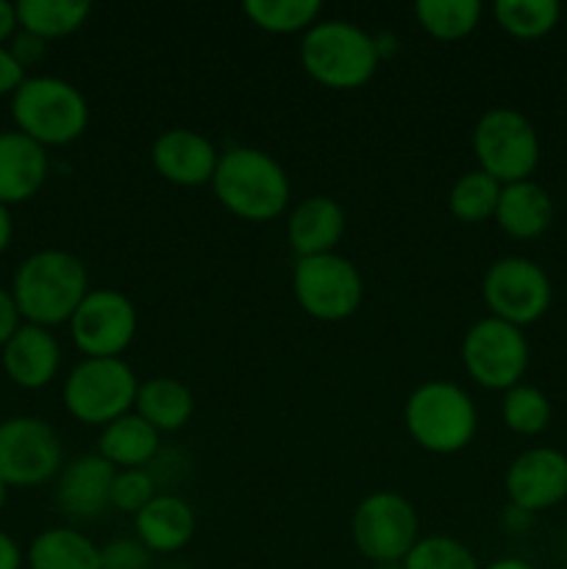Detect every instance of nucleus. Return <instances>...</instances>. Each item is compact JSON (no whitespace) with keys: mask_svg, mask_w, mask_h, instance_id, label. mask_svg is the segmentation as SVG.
I'll use <instances>...</instances> for the list:
<instances>
[{"mask_svg":"<svg viewBox=\"0 0 567 569\" xmlns=\"http://www.w3.org/2000/svg\"><path fill=\"white\" fill-rule=\"evenodd\" d=\"M211 189L222 209L245 222L278 220L292 194L287 170L278 164L276 156L250 144L222 150Z\"/></svg>","mask_w":567,"mask_h":569,"instance_id":"f257e3e1","label":"nucleus"},{"mask_svg":"<svg viewBox=\"0 0 567 569\" xmlns=\"http://www.w3.org/2000/svg\"><path fill=\"white\" fill-rule=\"evenodd\" d=\"M89 292V272L78 256L44 248L28 256L14 272L11 298L26 322L42 328L70 322Z\"/></svg>","mask_w":567,"mask_h":569,"instance_id":"f03ea898","label":"nucleus"},{"mask_svg":"<svg viewBox=\"0 0 567 569\" xmlns=\"http://www.w3.org/2000/svg\"><path fill=\"white\" fill-rule=\"evenodd\" d=\"M376 39L348 20H320L300 39V67L315 83L337 92L361 89L376 76Z\"/></svg>","mask_w":567,"mask_h":569,"instance_id":"7ed1b4c3","label":"nucleus"},{"mask_svg":"<svg viewBox=\"0 0 567 569\" xmlns=\"http://www.w3.org/2000/svg\"><path fill=\"white\" fill-rule=\"evenodd\" d=\"M17 131L42 148H64L89 126V103L78 87L56 76H31L11 94Z\"/></svg>","mask_w":567,"mask_h":569,"instance_id":"20e7f679","label":"nucleus"},{"mask_svg":"<svg viewBox=\"0 0 567 569\" xmlns=\"http://www.w3.org/2000/svg\"><path fill=\"white\" fill-rule=\"evenodd\" d=\"M404 426L417 448L434 456H454L476 437L478 411L459 383L426 381L406 398Z\"/></svg>","mask_w":567,"mask_h":569,"instance_id":"39448f33","label":"nucleus"},{"mask_svg":"<svg viewBox=\"0 0 567 569\" xmlns=\"http://www.w3.org/2000/svg\"><path fill=\"white\" fill-rule=\"evenodd\" d=\"M139 378L126 359H81L64 378V409L83 426L106 428L133 411Z\"/></svg>","mask_w":567,"mask_h":569,"instance_id":"423d86ee","label":"nucleus"},{"mask_svg":"<svg viewBox=\"0 0 567 569\" xmlns=\"http://www.w3.org/2000/svg\"><path fill=\"white\" fill-rule=\"evenodd\" d=\"M472 156L478 170L493 176L500 187L528 181L539 164V133L523 111L498 106L478 117Z\"/></svg>","mask_w":567,"mask_h":569,"instance_id":"0eeeda50","label":"nucleus"},{"mask_svg":"<svg viewBox=\"0 0 567 569\" xmlns=\"http://www.w3.org/2000/svg\"><path fill=\"white\" fill-rule=\"evenodd\" d=\"M292 292L306 317L320 322H342L359 311L365 281L359 267L345 256H309L295 261Z\"/></svg>","mask_w":567,"mask_h":569,"instance_id":"6e6552de","label":"nucleus"},{"mask_svg":"<svg viewBox=\"0 0 567 569\" xmlns=\"http://www.w3.org/2000/svg\"><path fill=\"white\" fill-rule=\"evenodd\" d=\"M528 359L531 348L523 328L509 326L498 317H481L461 339V365L467 376L493 392H509L511 387L523 383Z\"/></svg>","mask_w":567,"mask_h":569,"instance_id":"1a4fd4ad","label":"nucleus"},{"mask_svg":"<svg viewBox=\"0 0 567 569\" xmlns=\"http://www.w3.org/2000/svg\"><path fill=\"white\" fill-rule=\"evenodd\" d=\"M350 537L370 565L404 561L420 539V517L404 495L378 489L356 506L350 517Z\"/></svg>","mask_w":567,"mask_h":569,"instance_id":"9d476101","label":"nucleus"},{"mask_svg":"<svg viewBox=\"0 0 567 569\" xmlns=\"http://www.w3.org/2000/svg\"><path fill=\"white\" fill-rule=\"evenodd\" d=\"M481 298L489 317L526 328L548 315L554 283L537 261L526 256H504L484 272Z\"/></svg>","mask_w":567,"mask_h":569,"instance_id":"9b49d317","label":"nucleus"},{"mask_svg":"<svg viewBox=\"0 0 567 569\" xmlns=\"http://www.w3.org/2000/svg\"><path fill=\"white\" fill-rule=\"evenodd\" d=\"M64 448L42 417L20 415L0 422V478L9 487L31 489L59 478Z\"/></svg>","mask_w":567,"mask_h":569,"instance_id":"f8f14e48","label":"nucleus"},{"mask_svg":"<svg viewBox=\"0 0 567 569\" xmlns=\"http://www.w3.org/2000/svg\"><path fill=\"white\" fill-rule=\"evenodd\" d=\"M67 326L83 359H122L137 339L139 315L120 289H89Z\"/></svg>","mask_w":567,"mask_h":569,"instance_id":"ddd939ff","label":"nucleus"},{"mask_svg":"<svg viewBox=\"0 0 567 569\" xmlns=\"http://www.w3.org/2000/svg\"><path fill=\"white\" fill-rule=\"evenodd\" d=\"M506 500L515 509L539 515L567 498V456L556 448H528L511 459L504 476Z\"/></svg>","mask_w":567,"mask_h":569,"instance_id":"4468645a","label":"nucleus"},{"mask_svg":"<svg viewBox=\"0 0 567 569\" xmlns=\"http://www.w3.org/2000/svg\"><path fill=\"white\" fill-rule=\"evenodd\" d=\"M153 170L172 187L195 189L211 187V178L217 172L220 150L215 148L209 137L192 131V128H167L156 137L150 148Z\"/></svg>","mask_w":567,"mask_h":569,"instance_id":"2eb2a0df","label":"nucleus"},{"mask_svg":"<svg viewBox=\"0 0 567 569\" xmlns=\"http://www.w3.org/2000/svg\"><path fill=\"white\" fill-rule=\"evenodd\" d=\"M117 470L100 453H87L61 467L56 478V506L70 520H98L111 509V483Z\"/></svg>","mask_w":567,"mask_h":569,"instance_id":"dca6fc26","label":"nucleus"},{"mask_svg":"<svg viewBox=\"0 0 567 569\" xmlns=\"http://www.w3.org/2000/svg\"><path fill=\"white\" fill-rule=\"evenodd\" d=\"M61 367V345L42 326H20L3 345V370L11 383L22 389H44L53 383Z\"/></svg>","mask_w":567,"mask_h":569,"instance_id":"f3484780","label":"nucleus"},{"mask_svg":"<svg viewBox=\"0 0 567 569\" xmlns=\"http://www.w3.org/2000/svg\"><path fill=\"white\" fill-rule=\"evenodd\" d=\"M48 150L20 131H0V203L31 200L48 181Z\"/></svg>","mask_w":567,"mask_h":569,"instance_id":"a211bd4d","label":"nucleus"},{"mask_svg":"<svg viewBox=\"0 0 567 569\" xmlns=\"http://www.w3.org/2000/svg\"><path fill=\"white\" fill-rule=\"evenodd\" d=\"M345 237V209L328 194L300 200L287 217V239L298 259L337 253Z\"/></svg>","mask_w":567,"mask_h":569,"instance_id":"6ab92c4d","label":"nucleus"},{"mask_svg":"<svg viewBox=\"0 0 567 569\" xmlns=\"http://www.w3.org/2000/svg\"><path fill=\"white\" fill-rule=\"evenodd\" d=\"M133 531L153 556L178 553L195 539L198 517L183 498L172 492H159L133 517Z\"/></svg>","mask_w":567,"mask_h":569,"instance_id":"aec40b11","label":"nucleus"},{"mask_svg":"<svg viewBox=\"0 0 567 569\" xmlns=\"http://www.w3.org/2000/svg\"><path fill=\"white\" fill-rule=\"evenodd\" d=\"M495 222L511 239H537L554 222V200L537 181L506 183L500 189Z\"/></svg>","mask_w":567,"mask_h":569,"instance_id":"412c9836","label":"nucleus"},{"mask_svg":"<svg viewBox=\"0 0 567 569\" xmlns=\"http://www.w3.org/2000/svg\"><path fill=\"white\" fill-rule=\"evenodd\" d=\"M161 450V433L145 422L137 411H128L120 420L100 428L98 453L115 470H139L153 465Z\"/></svg>","mask_w":567,"mask_h":569,"instance_id":"4be33fe9","label":"nucleus"},{"mask_svg":"<svg viewBox=\"0 0 567 569\" xmlns=\"http://www.w3.org/2000/svg\"><path fill=\"white\" fill-rule=\"evenodd\" d=\"M133 411L159 433L181 431L195 415V395L178 378L156 376L150 381H139Z\"/></svg>","mask_w":567,"mask_h":569,"instance_id":"5701e85b","label":"nucleus"},{"mask_svg":"<svg viewBox=\"0 0 567 569\" xmlns=\"http://www.w3.org/2000/svg\"><path fill=\"white\" fill-rule=\"evenodd\" d=\"M28 569H100V548L78 528H48L31 542Z\"/></svg>","mask_w":567,"mask_h":569,"instance_id":"b1692460","label":"nucleus"},{"mask_svg":"<svg viewBox=\"0 0 567 569\" xmlns=\"http://www.w3.org/2000/svg\"><path fill=\"white\" fill-rule=\"evenodd\" d=\"M14 9L20 31L33 33L44 42L70 37L92 14V6L83 0H20Z\"/></svg>","mask_w":567,"mask_h":569,"instance_id":"393cba45","label":"nucleus"},{"mask_svg":"<svg viewBox=\"0 0 567 569\" xmlns=\"http://www.w3.org/2000/svg\"><path fill=\"white\" fill-rule=\"evenodd\" d=\"M478 0H420L415 17L422 31L437 42H459L470 37L481 22Z\"/></svg>","mask_w":567,"mask_h":569,"instance_id":"a878e982","label":"nucleus"},{"mask_svg":"<svg viewBox=\"0 0 567 569\" xmlns=\"http://www.w3.org/2000/svg\"><path fill=\"white\" fill-rule=\"evenodd\" d=\"M500 183L484 170H470L454 181L448 192V209L454 220L465 222V226H478L495 217L500 198Z\"/></svg>","mask_w":567,"mask_h":569,"instance_id":"bb28decb","label":"nucleus"},{"mask_svg":"<svg viewBox=\"0 0 567 569\" xmlns=\"http://www.w3.org/2000/svg\"><path fill=\"white\" fill-rule=\"evenodd\" d=\"M493 17L500 31L515 39H543L559 26L561 6L556 0H498Z\"/></svg>","mask_w":567,"mask_h":569,"instance_id":"cd10ccee","label":"nucleus"},{"mask_svg":"<svg viewBox=\"0 0 567 569\" xmlns=\"http://www.w3.org/2000/svg\"><path fill=\"white\" fill-rule=\"evenodd\" d=\"M245 17L267 33H306L320 22V0H248Z\"/></svg>","mask_w":567,"mask_h":569,"instance_id":"c85d7f7f","label":"nucleus"},{"mask_svg":"<svg viewBox=\"0 0 567 569\" xmlns=\"http://www.w3.org/2000/svg\"><path fill=\"white\" fill-rule=\"evenodd\" d=\"M500 417H504V426L517 437H539L550 426L554 406L543 389L531 383H517L509 392H504Z\"/></svg>","mask_w":567,"mask_h":569,"instance_id":"c756f323","label":"nucleus"},{"mask_svg":"<svg viewBox=\"0 0 567 569\" xmlns=\"http://www.w3.org/2000/svg\"><path fill=\"white\" fill-rule=\"evenodd\" d=\"M404 569H481V565L461 539L431 533V537L417 539V545L404 559Z\"/></svg>","mask_w":567,"mask_h":569,"instance_id":"7c9ffc66","label":"nucleus"},{"mask_svg":"<svg viewBox=\"0 0 567 569\" xmlns=\"http://www.w3.org/2000/svg\"><path fill=\"white\" fill-rule=\"evenodd\" d=\"M156 495H159V487H156V478L148 467L117 470L115 483H111V509L137 517Z\"/></svg>","mask_w":567,"mask_h":569,"instance_id":"2f4dec72","label":"nucleus"},{"mask_svg":"<svg viewBox=\"0 0 567 569\" xmlns=\"http://www.w3.org/2000/svg\"><path fill=\"white\" fill-rule=\"evenodd\" d=\"M153 553L137 537L111 539L100 548V569H150Z\"/></svg>","mask_w":567,"mask_h":569,"instance_id":"473e14b6","label":"nucleus"},{"mask_svg":"<svg viewBox=\"0 0 567 569\" xmlns=\"http://www.w3.org/2000/svg\"><path fill=\"white\" fill-rule=\"evenodd\" d=\"M9 50H11V56L20 61L22 70H28V67H33L37 61L44 59L48 42H44V39H39V37H33V33L20 31V33H14V37H11Z\"/></svg>","mask_w":567,"mask_h":569,"instance_id":"72a5a7b5","label":"nucleus"},{"mask_svg":"<svg viewBox=\"0 0 567 569\" xmlns=\"http://www.w3.org/2000/svg\"><path fill=\"white\" fill-rule=\"evenodd\" d=\"M26 70H22L20 61L11 56V50L0 48V98H6V94H14L17 89L22 87V81H26Z\"/></svg>","mask_w":567,"mask_h":569,"instance_id":"f704fd0d","label":"nucleus"},{"mask_svg":"<svg viewBox=\"0 0 567 569\" xmlns=\"http://www.w3.org/2000/svg\"><path fill=\"white\" fill-rule=\"evenodd\" d=\"M20 311H17L14 298H11V289L0 287V350L3 345L14 337V331L20 328Z\"/></svg>","mask_w":567,"mask_h":569,"instance_id":"c9c22d12","label":"nucleus"},{"mask_svg":"<svg viewBox=\"0 0 567 569\" xmlns=\"http://www.w3.org/2000/svg\"><path fill=\"white\" fill-rule=\"evenodd\" d=\"M22 561L26 556H22L20 545L9 533L0 531V569H22Z\"/></svg>","mask_w":567,"mask_h":569,"instance_id":"e433bc0d","label":"nucleus"},{"mask_svg":"<svg viewBox=\"0 0 567 569\" xmlns=\"http://www.w3.org/2000/svg\"><path fill=\"white\" fill-rule=\"evenodd\" d=\"M17 9L14 3H9V0H0V48H3V42H9L11 37L17 33Z\"/></svg>","mask_w":567,"mask_h":569,"instance_id":"4c0bfd02","label":"nucleus"},{"mask_svg":"<svg viewBox=\"0 0 567 569\" xmlns=\"http://www.w3.org/2000/svg\"><path fill=\"white\" fill-rule=\"evenodd\" d=\"M531 520H534V515H528V511H523V509H515V506H509V509H506V515H504V526L509 528V531H515V533L528 531Z\"/></svg>","mask_w":567,"mask_h":569,"instance_id":"58836bf2","label":"nucleus"},{"mask_svg":"<svg viewBox=\"0 0 567 569\" xmlns=\"http://www.w3.org/2000/svg\"><path fill=\"white\" fill-rule=\"evenodd\" d=\"M11 237H14V222H11L9 206L0 203V253H6V248L11 244Z\"/></svg>","mask_w":567,"mask_h":569,"instance_id":"ea45409f","label":"nucleus"},{"mask_svg":"<svg viewBox=\"0 0 567 569\" xmlns=\"http://www.w3.org/2000/svg\"><path fill=\"white\" fill-rule=\"evenodd\" d=\"M372 39H376V50L378 56H381V61L389 59V56L398 50V39H395L392 33H372Z\"/></svg>","mask_w":567,"mask_h":569,"instance_id":"a19ab883","label":"nucleus"},{"mask_svg":"<svg viewBox=\"0 0 567 569\" xmlns=\"http://www.w3.org/2000/svg\"><path fill=\"white\" fill-rule=\"evenodd\" d=\"M481 569H537V567H534L531 561H526V559H517V556H504V559L489 561V565L481 567Z\"/></svg>","mask_w":567,"mask_h":569,"instance_id":"79ce46f5","label":"nucleus"},{"mask_svg":"<svg viewBox=\"0 0 567 569\" xmlns=\"http://www.w3.org/2000/svg\"><path fill=\"white\" fill-rule=\"evenodd\" d=\"M6 500H9V483H6L3 478H0V511H3Z\"/></svg>","mask_w":567,"mask_h":569,"instance_id":"37998d69","label":"nucleus"},{"mask_svg":"<svg viewBox=\"0 0 567 569\" xmlns=\"http://www.w3.org/2000/svg\"><path fill=\"white\" fill-rule=\"evenodd\" d=\"M372 569H404V561H384V565H372Z\"/></svg>","mask_w":567,"mask_h":569,"instance_id":"c03bdc74","label":"nucleus"},{"mask_svg":"<svg viewBox=\"0 0 567 569\" xmlns=\"http://www.w3.org/2000/svg\"><path fill=\"white\" fill-rule=\"evenodd\" d=\"M170 569H189V567H170Z\"/></svg>","mask_w":567,"mask_h":569,"instance_id":"a18cd8bd","label":"nucleus"}]
</instances>
